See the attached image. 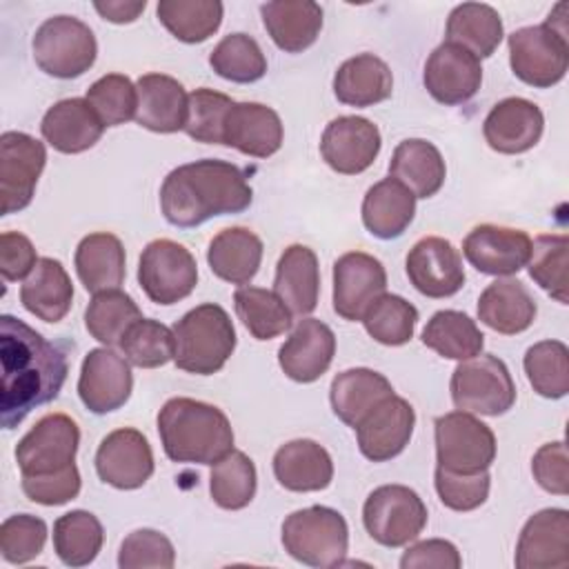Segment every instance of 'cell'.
Returning <instances> with one entry per match:
<instances>
[{"instance_id":"94428289","label":"cell","mask_w":569,"mask_h":569,"mask_svg":"<svg viewBox=\"0 0 569 569\" xmlns=\"http://www.w3.org/2000/svg\"><path fill=\"white\" fill-rule=\"evenodd\" d=\"M400 567L402 569H425V567L460 569L462 567V558H460V553H458L453 542L440 540V538H431V540H420V542L411 545L402 553Z\"/></svg>"},{"instance_id":"83f0119b","label":"cell","mask_w":569,"mask_h":569,"mask_svg":"<svg viewBox=\"0 0 569 569\" xmlns=\"http://www.w3.org/2000/svg\"><path fill=\"white\" fill-rule=\"evenodd\" d=\"M273 476L280 487L296 493L322 491L333 480V462L322 445L298 438L284 442L273 453Z\"/></svg>"},{"instance_id":"2e32d148","label":"cell","mask_w":569,"mask_h":569,"mask_svg":"<svg viewBox=\"0 0 569 569\" xmlns=\"http://www.w3.org/2000/svg\"><path fill=\"white\" fill-rule=\"evenodd\" d=\"M422 82L440 104H462L471 100L482 82L480 58L456 42L438 44L425 62Z\"/></svg>"},{"instance_id":"1f68e13d","label":"cell","mask_w":569,"mask_h":569,"mask_svg":"<svg viewBox=\"0 0 569 569\" xmlns=\"http://www.w3.org/2000/svg\"><path fill=\"white\" fill-rule=\"evenodd\" d=\"M73 300V284L56 258H40L20 287L22 307L44 322H60Z\"/></svg>"},{"instance_id":"3957f363","label":"cell","mask_w":569,"mask_h":569,"mask_svg":"<svg viewBox=\"0 0 569 569\" xmlns=\"http://www.w3.org/2000/svg\"><path fill=\"white\" fill-rule=\"evenodd\" d=\"M158 433L173 462L216 465L233 449V429L224 411L193 398L167 400L158 413Z\"/></svg>"},{"instance_id":"680465c9","label":"cell","mask_w":569,"mask_h":569,"mask_svg":"<svg viewBox=\"0 0 569 569\" xmlns=\"http://www.w3.org/2000/svg\"><path fill=\"white\" fill-rule=\"evenodd\" d=\"M80 471L78 467H69L53 476H38V478H22V491L31 502L44 507H58L73 500L80 493Z\"/></svg>"},{"instance_id":"681fc988","label":"cell","mask_w":569,"mask_h":569,"mask_svg":"<svg viewBox=\"0 0 569 569\" xmlns=\"http://www.w3.org/2000/svg\"><path fill=\"white\" fill-rule=\"evenodd\" d=\"M211 69L231 82H256L267 73V58L260 44L247 33L224 36L209 53Z\"/></svg>"},{"instance_id":"7c38bea8","label":"cell","mask_w":569,"mask_h":569,"mask_svg":"<svg viewBox=\"0 0 569 569\" xmlns=\"http://www.w3.org/2000/svg\"><path fill=\"white\" fill-rule=\"evenodd\" d=\"M138 282L156 305H176L198 284V264L191 251L169 238L151 240L138 262Z\"/></svg>"},{"instance_id":"8fae6325","label":"cell","mask_w":569,"mask_h":569,"mask_svg":"<svg viewBox=\"0 0 569 569\" xmlns=\"http://www.w3.org/2000/svg\"><path fill=\"white\" fill-rule=\"evenodd\" d=\"M80 429L67 413L42 416L18 442L16 462L22 478L53 476L76 465Z\"/></svg>"},{"instance_id":"bcb514c9","label":"cell","mask_w":569,"mask_h":569,"mask_svg":"<svg viewBox=\"0 0 569 569\" xmlns=\"http://www.w3.org/2000/svg\"><path fill=\"white\" fill-rule=\"evenodd\" d=\"M525 373L542 398H565L569 393V349L560 340H542L527 349Z\"/></svg>"},{"instance_id":"ba28073f","label":"cell","mask_w":569,"mask_h":569,"mask_svg":"<svg viewBox=\"0 0 569 569\" xmlns=\"http://www.w3.org/2000/svg\"><path fill=\"white\" fill-rule=\"evenodd\" d=\"M451 400L456 409L502 416L516 402V385L507 365L493 353L473 356L462 360L451 373Z\"/></svg>"},{"instance_id":"74e56055","label":"cell","mask_w":569,"mask_h":569,"mask_svg":"<svg viewBox=\"0 0 569 569\" xmlns=\"http://www.w3.org/2000/svg\"><path fill=\"white\" fill-rule=\"evenodd\" d=\"M389 176L402 182L416 198H431L440 191L447 167L436 144L422 138H407L393 149Z\"/></svg>"},{"instance_id":"277c9868","label":"cell","mask_w":569,"mask_h":569,"mask_svg":"<svg viewBox=\"0 0 569 569\" xmlns=\"http://www.w3.org/2000/svg\"><path fill=\"white\" fill-rule=\"evenodd\" d=\"M567 2H558L542 24L516 29L509 36V64L518 80L547 89L558 84L569 67Z\"/></svg>"},{"instance_id":"484cf974","label":"cell","mask_w":569,"mask_h":569,"mask_svg":"<svg viewBox=\"0 0 569 569\" xmlns=\"http://www.w3.org/2000/svg\"><path fill=\"white\" fill-rule=\"evenodd\" d=\"M224 144L251 158H269L282 147L280 116L260 102H233L224 120Z\"/></svg>"},{"instance_id":"30bf717a","label":"cell","mask_w":569,"mask_h":569,"mask_svg":"<svg viewBox=\"0 0 569 569\" xmlns=\"http://www.w3.org/2000/svg\"><path fill=\"white\" fill-rule=\"evenodd\" d=\"M438 467L453 473H478L496 458V436L469 411H449L433 422Z\"/></svg>"},{"instance_id":"ab89813d","label":"cell","mask_w":569,"mask_h":569,"mask_svg":"<svg viewBox=\"0 0 569 569\" xmlns=\"http://www.w3.org/2000/svg\"><path fill=\"white\" fill-rule=\"evenodd\" d=\"M422 345L449 360H469L480 356L485 336L476 320L456 309H442L431 316L422 329Z\"/></svg>"},{"instance_id":"ffe728a7","label":"cell","mask_w":569,"mask_h":569,"mask_svg":"<svg viewBox=\"0 0 569 569\" xmlns=\"http://www.w3.org/2000/svg\"><path fill=\"white\" fill-rule=\"evenodd\" d=\"M416 425L413 407L400 398L389 396L376 405L353 429L360 453L373 462H387L405 451Z\"/></svg>"},{"instance_id":"d6986e66","label":"cell","mask_w":569,"mask_h":569,"mask_svg":"<svg viewBox=\"0 0 569 569\" xmlns=\"http://www.w3.org/2000/svg\"><path fill=\"white\" fill-rule=\"evenodd\" d=\"M405 267L413 289L427 298H449L465 284L462 256L440 236L418 240L407 253Z\"/></svg>"},{"instance_id":"9c48e42d","label":"cell","mask_w":569,"mask_h":569,"mask_svg":"<svg viewBox=\"0 0 569 569\" xmlns=\"http://www.w3.org/2000/svg\"><path fill=\"white\" fill-rule=\"evenodd\" d=\"M362 522L378 545L396 549L422 533L427 525V507L413 489L405 485H382L367 496Z\"/></svg>"},{"instance_id":"d4e9b609","label":"cell","mask_w":569,"mask_h":569,"mask_svg":"<svg viewBox=\"0 0 569 569\" xmlns=\"http://www.w3.org/2000/svg\"><path fill=\"white\" fill-rule=\"evenodd\" d=\"M40 131L56 151L82 153L102 138L104 124L87 98H64L47 109Z\"/></svg>"},{"instance_id":"7402d4cb","label":"cell","mask_w":569,"mask_h":569,"mask_svg":"<svg viewBox=\"0 0 569 569\" xmlns=\"http://www.w3.org/2000/svg\"><path fill=\"white\" fill-rule=\"evenodd\" d=\"M518 569H565L569 567V511L542 509L533 513L516 545Z\"/></svg>"},{"instance_id":"6125c7cd","label":"cell","mask_w":569,"mask_h":569,"mask_svg":"<svg viewBox=\"0 0 569 569\" xmlns=\"http://www.w3.org/2000/svg\"><path fill=\"white\" fill-rule=\"evenodd\" d=\"M147 2L144 0H107V2H93V9L109 22L116 24H124V22H133L142 11H144Z\"/></svg>"},{"instance_id":"b9f144b4","label":"cell","mask_w":569,"mask_h":569,"mask_svg":"<svg viewBox=\"0 0 569 569\" xmlns=\"http://www.w3.org/2000/svg\"><path fill=\"white\" fill-rule=\"evenodd\" d=\"M222 2L218 0H160L158 20L180 42L196 44L213 36L222 22Z\"/></svg>"},{"instance_id":"8992f818","label":"cell","mask_w":569,"mask_h":569,"mask_svg":"<svg viewBox=\"0 0 569 569\" xmlns=\"http://www.w3.org/2000/svg\"><path fill=\"white\" fill-rule=\"evenodd\" d=\"M282 547L307 567H338L349 549L347 520L336 509L322 505L298 509L282 522Z\"/></svg>"},{"instance_id":"60d3db41","label":"cell","mask_w":569,"mask_h":569,"mask_svg":"<svg viewBox=\"0 0 569 569\" xmlns=\"http://www.w3.org/2000/svg\"><path fill=\"white\" fill-rule=\"evenodd\" d=\"M102 542V525L91 511L73 509L53 522V549L67 567H84L93 562Z\"/></svg>"},{"instance_id":"db71d44e","label":"cell","mask_w":569,"mask_h":569,"mask_svg":"<svg viewBox=\"0 0 569 569\" xmlns=\"http://www.w3.org/2000/svg\"><path fill=\"white\" fill-rule=\"evenodd\" d=\"M47 542V522L31 513L9 516L0 527V553L11 565L31 562Z\"/></svg>"},{"instance_id":"ac0fdd59","label":"cell","mask_w":569,"mask_h":569,"mask_svg":"<svg viewBox=\"0 0 569 569\" xmlns=\"http://www.w3.org/2000/svg\"><path fill=\"white\" fill-rule=\"evenodd\" d=\"M382 138L378 127L360 116H338L333 118L320 140V153L325 162L345 176H356L367 171L378 158Z\"/></svg>"},{"instance_id":"ee69618b","label":"cell","mask_w":569,"mask_h":569,"mask_svg":"<svg viewBox=\"0 0 569 569\" xmlns=\"http://www.w3.org/2000/svg\"><path fill=\"white\" fill-rule=\"evenodd\" d=\"M236 316L256 340H271L291 327V311L287 305L262 287H240L233 293Z\"/></svg>"},{"instance_id":"d590c367","label":"cell","mask_w":569,"mask_h":569,"mask_svg":"<svg viewBox=\"0 0 569 569\" xmlns=\"http://www.w3.org/2000/svg\"><path fill=\"white\" fill-rule=\"evenodd\" d=\"M73 260L82 287L91 293L120 289L124 282V247L113 233L98 231L84 236Z\"/></svg>"},{"instance_id":"f6af8a7d","label":"cell","mask_w":569,"mask_h":569,"mask_svg":"<svg viewBox=\"0 0 569 569\" xmlns=\"http://www.w3.org/2000/svg\"><path fill=\"white\" fill-rule=\"evenodd\" d=\"M211 467L209 491L213 502L229 511L244 509L253 500L258 485L253 460L247 453L231 449Z\"/></svg>"},{"instance_id":"7a4b0ae2","label":"cell","mask_w":569,"mask_h":569,"mask_svg":"<svg viewBox=\"0 0 569 569\" xmlns=\"http://www.w3.org/2000/svg\"><path fill=\"white\" fill-rule=\"evenodd\" d=\"M253 200L244 171L227 160L202 158L169 171L160 187V209L169 224L191 229L213 216L240 213Z\"/></svg>"},{"instance_id":"44dd1931","label":"cell","mask_w":569,"mask_h":569,"mask_svg":"<svg viewBox=\"0 0 569 569\" xmlns=\"http://www.w3.org/2000/svg\"><path fill=\"white\" fill-rule=\"evenodd\" d=\"M462 253L480 273L511 276L527 267L531 256V238L522 229L478 224L467 233Z\"/></svg>"},{"instance_id":"f1b7e54d","label":"cell","mask_w":569,"mask_h":569,"mask_svg":"<svg viewBox=\"0 0 569 569\" xmlns=\"http://www.w3.org/2000/svg\"><path fill=\"white\" fill-rule=\"evenodd\" d=\"M273 293L287 305L291 316H309L318 307L320 269L318 256L305 244H291L276 264Z\"/></svg>"},{"instance_id":"7dc6e473","label":"cell","mask_w":569,"mask_h":569,"mask_svg":"<svg viewBox=\"0 0 569 569\" xmlns=\"http://www.w3.org/2000/svg\"><path fill=\"white\" fill-rule=\"evenodd\" d=\"M418 322V309L407 302L402 296L382 293L362 316V325L367 333L387 347L407 345L413 338Z\"/></svg>"},{"instance_id":"4dcf8cb0","label":"cell","mask_w":569,"mask_h":569,"mask_svg":"<svg viewBox=\"0 0 569 569\" xmlns=\"http://www.w3.org/2000/svg\"><path fill=\"white\" fill-rule=\"evenodd\" d=\"M538 307L527 287L513 278L493 280L478 298V318L502 336L527 331L536 320Z\"/></svg>"},{"instance_id":"836d02e7","label":"cell","mask_w":569,"mask_h":569,"mask_svg":"<svg viewBox=\"0 0 569 569\" xmlns=\"http://www.w3.org/2000/svg\"><path fill=\"white\" fill-rule=\"evenodd\" d=\"M391 91V69L373 53H358L345 60L333 76V93L349 107H373L387 100Z\"/></svg>"},{"instance_id":"603a6c76","label":"cell","mask_w":569,"mask_h":569,"mask_svg":"<svg viewBox=\"0 0 569 569\" xmlns=\"http://www.w3.org/2000/svg\"><path fill=\"white\" fill-rule=\"evenodd\" d=\"M545 116L540 107L527 98H505L491 107L482 122L487 144L498 153H525L533 149L542 136Z\"/></svg>"},{"instance_id":"cb8c5ba5","label":"cell","mask_w":569,"mask_h":569,"mask_svg":"<svg viewBox=\"0 0 569 569\" xmlns=\"http://www.w3.org/2000/svg\"><path fill=\"white\" fill-rule=\"evenodd\" d=\"M336 353L333 331L316 320L305 318L278 349V365L296 382H316L331 365Z\"/></svg>"},{"instance_id":"8d00e7d4","label":"cell","mask_w":569,"mask_h":569,"mask_svg":"<svg viewBox=\"0 0 569 569\" xmlns=\"http://www.w3.org/2000/svg\"><path fill=\"white\" fill-rule=\"evenodd\" d=\"M393 396L391 382L367 367L340 371L331 380L329 400L333 413L349 427H356L376 405Z\"/></svg>"},{"instance_id":"6f0895ef","label":"cell","mask_w":569,"mask_h":569,"mask_svg":"<svg viewBox=\"0 0 569 569\" xmlns=\"http://www.w3.org/2000/svg\"><path fill=\"white\" fill-rule=\"evenodd\" d=\"M531 473L536 482L556 496L569 493V456L562 440L542 445L531 460Z\"/></svg>"},{"instance_id":"9a60e30c","label":"cell","mask_w":569,"mask_h":569,"mask_svg":"<svg viewBox=\"0 0 569 569\" xmlns=\"http://www.w3.org/2000/svg\"><path fill=\"white\" fill-rule=\"evenodd\" d=\"M387 289L382 262L365 251H349L333 262V311L345 320H362L371 302Z\"/></svg>"},{"instance_id":"e575fe53","label":"cell","mask_w":569,"mask_h":569,"mask_svg":"<svg viewBox=\"0 0 569 569\" xmlns=\"http://www.w3.org/2000/svg\"><path fill=\"white\" fill-rule=\"evenodd\" d=\"M207 262L213 276L231 284H247L260 269L262 240L247 227L222 229L207 249Z\"/></svg>"},{"instance_id":"4316f807","label":"cell","mask_w":569,"mask_h":569,"mask_svg":"<svg viewBox=\"0 0 569 569\" xmlns=\"http://www.w3.org/2000/svg\"><path fill=\"white\" fill-rule=\"evenodd\" d=\"M138 111L136 122L156 133H176L184 129L189 96L184 87L164 73H144L136 82Z\"/></svg>"},{"instance_id":"91938a15","label":"cell","mask_w":569,"mask_h":569,"mask_svg":"<svg viewBox=\"0 0 569 569\" xmlns=\"http://www.w3.org/2000/svg\"><path fill=\"white\" fill-rule=\"evenodd\" d=\"M38 260L36 247L27 236L18 231H4L0 236V273L7 282L27 278Z\"/></svg>"},{"instance_id":"816d5d0a","label":"cell","mask_w":569,"mask_h":569,"mask_svg":"<svg viewBox=\"0 0 569 569\" xmlns=\"http://www.w3.org/2000/svg\"><path fill=\"white\" fill-rule=\"evenodd\" d=\"M233 100L227 93L200 87L189 93L184 133L196 142L224 144V120Z\"/></svg>"},{"instance_id":"f907efd6","label":"cell","mask_w":569,"mask_h":569,"mask_svg":"<svg viewBox=\"0 0 569 569\" xmlns=\"http://www.w3.org/2000/svg\"><path fill=\"white\" fill-rule=\"evenodd\" d=\"M120 349L124 358L140 369H156L173 360L176 340L173 329L158 320L142 318L129 327V331L120 340Z\"/></svg>"},{"instance_id":"5bb4252c","label":"cell","mask_w":569,"mask_h":569,"mask_svg":"<svg viewBox=\"0 0 569 569\" xmlns=\"http://www.w3.org/2000/svg\"><path fill=\"white\" fill-rule=\"evenodd\" d=\"M131 362L122 356H118L109 347L91 349L80 369L78 378V396L82 405L102 416L109 411L120 409L133 389V373Z\"/></svg>"},{"instance_id":"d6a6232c","label":"cell","mask_w":569,"mask_h":569,"mask_svg":"<svg viewBox=\"0 0 569 569\" xmlns=\"http://www.w3.org/2000/svg\"><path fill=\"white\" fill-rule=\"evenodd\" d=\"M416 216V196L396 178H385L367 189L362 200V222L380 240L398 238Z\"/></svg>"},{"instance_id":"11a10c76","label":"cell","mask_w":569,"mask_h":569,"mask_svg":"<svg viewBox=\"0 0 569 569\" xmlns=\"http://www.w3.org/2000/svg\"><path fill=\"white\" fill-rule=\"evenodd\" d=\"M176 565V549L171 540L156 529H136L131 531L118 551L120 569H171Z\"/></svg>"},{"instance_id":"6da1fadb","label":"cell","mask_w":569,"mask_h":569,"mask_svg":"<svg viewBox=\"0 0 569 569\" xmlns=\"http://www.w3.org/2000/svg\"><path fill=\"white\" fill-rule=\"evenodd\" d=\"M0 425L13 429L36 407L58 398L69 360L64 347L9 313L0 316Z\"/></svg>"},{"instance_id":"9f6ffc18","label":"cell","mask_w":569,"mask_h":569,"mask_svg":"<svg viewBox=\"0 0 569 569\" xmlns=\"http://www.w3.org/2000/svg\"><path fill=\"white\" fill-rule=\"evenodd\" d=\"M433 482L440 502L453 511L478 509L480 505H485L491 487L487 469L478 473H453L442 467H436Z\"/></svg>"},{"instance_id":"c3c4849f","label":"cell","mask_w":569,"mask_h":569,"mask_svg":"<svg viewBox=\"0 0 569 569\" xmlns=\"http://www.w3.org/2000/svg\"><path fill=\"white\" fill-rule=\"evenodd\" d=\"M529 276L560 305L569 302L567 296V264H569V236L545 233L531 242Z\"/></svg>"},{"instance_id":"f5cc1de1","label":"cell","mask_w":569,"mask_h":569,"mask_svg":"<svg viewBox=\"0 0 569 569\" xmlns=\"http://www.w3.org/2000/svg\"><path fill=\"white\" fill-rule=\"evenodd\" d=\"M87 102L104 127H118L136 118L138 89L122 73H107L87 89Z\"/></svg>"},{"instance_id":"f35d334b","label":"cell","mask_w":569,"mask_h":569,"mask_svg":"<svg viewBox=\"0 0 569 569\" xmlns=\"http://www.w3.org/2000/svg\"><path fill=\"white\" fill-rule=\"evenodd\" d=\"M447 42H456L476 58L491 56L502 42L505 29L500 13L482 2H462L453 7L445 29Z\"/></svg>"},{"instance_id":"52a82bcc","label":"cell","mask_w":569,"mask_h":569,"mask_svg":"<svg viewBox=\"0 0 569 569\" xmlns=\"http://www.w3.org/2000/svg\"><path fill=\"white\" fill-rule=\"evenodd\" d=\"M33 60L53 78H78L89 71L98 56V42L89 24L73 16L47 18L33 36Z\"/></svg>"},{"instance_id":"f546056e","label":"cell","mask_w":569,"mask_h":569,"mask_svg":"<svg viewBox=\"0 0 569 569\" xmlns=\"http://www.w3.org/2000/svg\"><path fill=\"white\" fill-rule=\"evenodd\" d=\"M260 13L271 40L287 53L309 49L322 29V7L313 0H273Z\"/></svg>"},{"instance_id":"7bdbcfd3","label":"cell","mask_w":569,"mask_h":569,"mask_svg":"<svg viewBox=\"0 0 569 569\" xmlns=\"http://www.w3.org/2000/svg\"><path fill=\"white\" fill-rule=\"evenodd\" d=\"M142 320V311L133 298L120 289L93 293L84 309V327L104 347L120 345L131 325Z\"/></svg>"},{"instance_id":"e0dca14e","label":"cell","mask_w":569,"mask_h":569,"mask_svg":"<svg viewBox=\"0 0 569 569\" xmlns=\"http://www.w3.org/2000/svg\"><path fill=\"white\" fill-rule=\"evenodd\" d=\"M93 462L100 480L122 491L142 487L153 473L151 445L131 427H122L104 436Z\"/></svg>"},{"instance_id":"5b68a950","label":"cell","mask_w":569,"mask_h":569,"mask_svg":"<svg viewBox=\"0 0 569 569\" xmlns=\"http://www.w3.org/2000/svg\"><path fill=\"white\" fill-rule=\"evenodd\" d=\"M178 369L196 376L220 371L236 349V329L229 313L213 302L198 305L173 325Z\"/></svg>"},{"instance_id":"4fadbf2b","label":"cell","mask_w":569,"mask_h":569,"mask_svg":"<svg viewBox=\"0 0 569 569\" xmlns=\"http://www.w3.org/2000/svg\"><path fill=\"white\" fill-rule=\"evenodd\" d=\"M47 164V149L40 140L22 131L0 136V198L2 216L29 207L38 178Z\"/></svg>"}]
</instances>
